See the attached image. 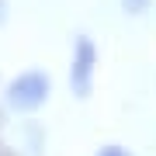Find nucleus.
Here are the masks:
<instances>
[{
    "label": "nucleus",
    "mask_w": 156,
    "mask_h": 156,
    "mask_svg": "<svg viewBox=\"0 0 156 156\" xmlns=\"http://www.w3.org/2000/svg\"><path fill=\"white\" fill-rule=\"evenodd\" d=\"M7 104L14 108V111L21 115H31L38 111V108H45V101L52 97V80L45 69H24L17 73V76L7 83Z\"/></svg>",
    "instance_id": "obj_1"
},
{
    "label": "nucleus",
    "mask_w": 156,
    "mask_h": 156,
    "mask_svg": "<svg viewBox=\"0 0 156 156\" xmlns=\"http://www.w3.org/2000/svg\"><path fill=\"white\" fill-rule=\"evenodd\" d=\"M97 62H101V52L90 35H76L73 38V49H69V90L73 97L87 101L94 94V83H97Z\"/></svg>",
    "instance_id": "obj_2"
},
{
    "label": "nucleus",
    "mask_w": 156,
    "mask_h": 156,
    "mask_svg": "<svg viewBox=\"0 0 156 156\" xmlns=\"http://www.w3.org/2000/svg\"><path fill=\"white\" fill-rule=\"evenodd\" d=\"M118 7H122L128 17H142V14L153 7V0H118Z\"/></svg>",
    "instance_id": "obj_3"
},
{
    "label": "nucleus",
    "mask_w": 156,
    "mask_h": 156,
    "mask_svg": "<svg viewBox=\"0 0 156 156\" xmlns=\"http://www.w3.org/2000/svg\"><path fill=\"white\" fill-rule=\"evenodd\" d=\"M97 156H132V153L125 146H104V149H97Z\"/></svg>",
    "instance_id": "obj_4"
},
{
    "label": "nucleus",
    "mask_w": 156,
    "mask_h": 156,
    "mask_svg": "<svg viewBox=\"0 0 156 156\" xmlns=\"http://www.w3.org/2000/svg\"><path fill=\"white\" fill-rule=\"evenodd\" d=\"M11 21V0H0V24Z\"/></svg>",
    "instance_id": "obj_5"
}]
</instances>
